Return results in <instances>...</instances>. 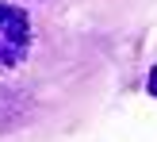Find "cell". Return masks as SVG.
<instances>
[{
  "label": "cell",
  "mask_w": 157,
  "mask_h": 142,
  "mask_svg": "<svg viewBox=\"0 0 157 142\" xmlns=\"http://www.w3.org/2000/svg\"><path fill=\"white\" fill-rule=\"evenodd\" d=\"M31 46V19L23 8L0 4V69H15Z\"/></svg>",
  "instance_id": "1"
},
{
  "label": "cell",
  "mask_w": 157,
  "mask_h": 142,
  "mask_svg": "<svg viewBox=\"0 0 157 142\" xmlns=\"http://www.w3.org/2000/svg\"><path fill=\"white\" fill-rule=\"evenodd\" d=\"M146 89H150V96H157V65L150 69V81H146Z\"/></svg>",
  "instance_id": "2"
}]
</instances>
